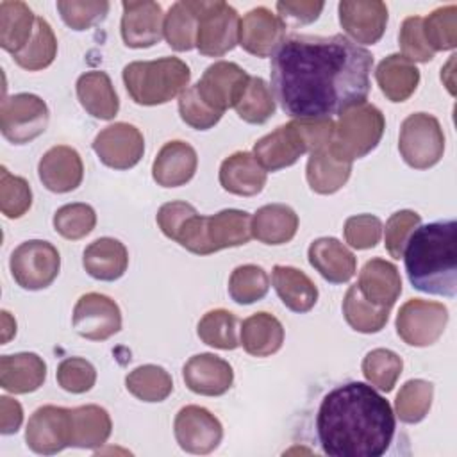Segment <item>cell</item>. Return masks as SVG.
Wrapping results in <instances>:
<instances>
[{"label": "cell", "instance_id": "obj_25", "mask_svg": "<svg viewBox=\"0 0 457 457\" xmlns=\"http://www.w3.org/2000/svg\"><path fill=\"white\" fill-rule=\"evenodd\" d=\"M220 184L237 196H253L264 189L266 170L250 152H234L220 166Z\"/></svg>", "mask_w": 457, "mask_h": 457}, {"label": "cell", "instance_id": "obj_49", "mask_svg": "<svg viewBox=\"0 0 457 457\" xmlns=\"http://www.w3.org/2000/svg\"><path fill=\"white\" fill-rule=\"evenodd\" d=\"M57 11L73 30H87L100 23L109 12L107 0H59Z\"/></svg>", "mask_w": 457, "mask_h": 457}, {"label": "cell", "instance_id": "obj_42", "mask_svg": "<svg viewBox=\"0 0 457 457\" xmlns=\"http://www.w3.org/2000/svg\"><path fill=\"white\" fill-rule=\"evenodd\" d=\"M275 98L270 86L261 77H250L241 98L234 105L237 116L253 125L266 123L275 114Z\"/></svg>", "mask_w": 457, "mask_h": 457}, {"label": "cell", "instance_id": "obj_50", "mask_svg": "<svg viewBox=\"0 0 457 457\" xmlns=\"http://www.w3.org/2000/svg\"><path fill=\"white\" fill-rule=\"evenodd\" d=\"M55 377L64 391L80 395L95 386L96 370L89 361L82 357H66L59 362Z\"/></svg>", "mask_w": 457, "mask_h": 457}, {"label": "cell", "instance_id": "obj_22", "mask_svg": "<svg viewBox=\"0 0 457 457\" xmlns=\"http://www.w3.org/2000/svg\"><path fill=\"white\" fill-rule=\"evenodd\" d=\"M198 166L195 148L186 141H168L157 152L152 164V177L162 187H179L187 184Z\"/></svg>", "mask_w": 457, "mask_h": 457}, {"label": "cell", "instance_id": "obj_9", "mask_svg": "<svg viewBox=\"0 0 457 457\" xmlns=\"http://www.w3.org/2000/svg\"><path fill=\"white\" fill-rule=\"evenodd\" d=\"M48 105L34 93L5 96L0 105V130L12 145H25L46 130Z\"/></svg>", "mask_w": 457, "mask_h": 457}, {"label": "cell", "instance_id": "obj_10", "mask_svg": "<svg viewBox=\"0 0 457 457\" xmlns=\"http://www.w3.org/2000/svg\"><path fill=\"white\" fill-rule=\"evenodd\" d=\"M448 309L439 302L421 298L407 300L396 314V334L411 346H430L445 332Z\"/></svg>", "mask_w": 457, "mask_h": 457}, {"label": "cell", "instance_id": "obj_58", "mask_svg": "<svg viewBox=\"0 0 457 457\" xmlns=\"http://www.w3.org/2000/svg\"><path fill=\"white\" fill-rule=\"evenodd\" d=\"M2 345H5L14 334H16V321L11 318V314L7 311H2Z\"/></svg>", "mask_w": 457, "mask_h": 457}, {"label": "cell", "instance_id": "obj_19", "mask_svg": "<svg viewBox=\"0 0 457 457\" xmlns=\"http://www.w3.org/2000/svg\"><path fill=\"white\" fill-rule=\"evenodd\" d=\"M121 39L130 48H148L161 41L164 14L157 2H121Z\"/></svg>", "mask_w": 457, "mask_h": 457}, {"label": "cell", "instance_id": "obj_28", "mask_svg": "<svg viewBox=\"0 0 457 457\" xmlns=\"http://www.w3.org/2000/svg\"><path fill=\"white\" fill-rule=\"evenodd\" d=\"M352 162L339 157L330 145L311 154L305 177L311 189L318 195H332L339 191L350 179Z\"/></svg>", "mask_w": 457, "mask_h": 457}, {"label": "cell", "instance_id": "obj_54", "mask_svg": "<svg viewBox=\"0 0 457 457\" xmlns=\"http://www.w3.org/2000/svg\"><path fill=\"white\" fill-rule=\"evenodd\" d=\"M345 241L357 250L373 248L382 236V221L375 214H357L345 221Z\"/></svg>", "mask_w": 457, "mask_h": 457}, {"label": "cell", "instance_id": "obj_15", "mask_svg": "<svg viewBox=\"0 0 457 457\" xmlns=\"http://www.w3.org/2000/svg\"><path fill=\"white\" fill-rule=\"evenodd\" d=\"M248 80L250 75L239 64L218 61L204 71V75L195 86L200 98L209 107L223 114V111L237 104Z\"/></svg>", "mask_w": 457, "mask_h": 457}, {"label": "cell", "instance_id": "obj_34", "mask_svg": "<svg viewBox=\"0 0 457 457\" xmlns=\"http://www.w3.org/2000/svg\"><path fill=\"white\" fill-rule=\"evenodd\" d=\"M36 20L32 9L25 2H0V46L12 55L21 52L34 34Z\"/></svg>", "mask_w": 457, "mask_h": 457}, {"label": "cell", "instance_id": "obj_53", "mask_svg": "<svg viewBox=\"0 0 457 457\" xmlns=\"http://www.w3.org/2000/svg\"><path fill=\"white\" fill-rule=\"evenodd\" d=\"M402 55L411 62H428L434 59V50L427 45L423 36V18L409 16L403 20L398 34Z\"/></svg>", "mask_w": 457, "mask_h": 457}, {"label": "cell", "instance_id": "obj_51", "mask_svg": "<svg viewBox=\"0 0 457 457\" xmlns=\"http://www.w3.org/2000/svg\"><path fill=\"white\" fill-rule=\"evenodd\" d=\"M421 216L414 211L403 209L396 211L389 216L384 228V245L391 257L400 259L403 255V248L411 237V234L420 227Z\"/></svg>", "mask_w": 457, "mask_h": 457}, {"label": "cell", "instance_id": "obj_29", "mask_svg": "<svg viewBox=\"0 0 457 457\" xmlns=\"http://www.w3.org/2000/svg\"><path fill=\"white\" fill-rule=\"evenodd\" d=\"M77 98L84 111L98 120H112L118 114L120 100L105 71H86L77 79Z\"/></svg>", "mask_w": 457, "mask_h": 457}, {"label": "cell", "instance_id": "obj_14", "mask_svg": "<svg viewBox=\"0 0 457 457\" xmlns=\"http://www.w3.org/2000/svg\"><path fill=\"white\" fill-rule=\"evenodd\" d=\"M73 328L89 341H105L121 328L118 303L102 293L82 295L73 307Z\"/></svg>", "mask_w": 457, "mask_h": 457}, {"label": "cell", "instance_id": "obj_16", "mask_svg": "<svg viewBox=\"0 0 457 457\" xmlns=\"http://www.w3.org/2000/svg\"><path fill=\"white\" fill-rule=\"evenodd\" d=\"M307 152L309 145L298 120L277 127L253 145V157L266 171H278L293 166Z\"/></svg>", "mask_w": 457, "mask_h": 457}, {"label": "cell", "instance_id": "obj_1", "mask_svg": "<svg viewBox=\"0 0 457 457\" xmlns=\"http://www.w3.org/2000/svg\"><path fill=\"white\" fill-rule=\"evenodd\" d=\"M373 55L343 34H293L271 57V89L293 120H330L370 93Z\"/></svg>", "mask_w": 457, "mask_h": 457}, {"label": "cell", "instance_id": "obj_4", "mask_svg": "<svg viewBox=\"0 0 457 457\" xmlns=\"http://www.w3.org/2000/svg\"><path fill=\"white\" fill-rule=\"evenodd\" d=\"M189 66L179 57L155 61H134L123 68V84L130 98L139 105H161L186 91Z\"/></svg>", "mask_w": 457, "mask_h": 457}, {"label": "cell", "instance_id": "obj_45", "mask_svg": "<svg viewBox=\"0 0 457 457\" xmlns=\"http://www.w3.org/2000/svg\"><path fill=\"white\" fill-rule=\"evenodd\" d=\"M270 289L268 273L257 264L237 266L228 278V295L239 305H250L266 296Z\"/></svg>", "mask_w": 457, "mask_h": 457}, {"label": "cell", "instance_id": "obj_47", "mask_svg": "<svg viewBox=\"0 0 457 457\" xmlns=\"http://www.w3.org/2000/svg\"><path fill=\"white\" fill-rule=\"evenodd\" d=\"M96 225V212L89 204L75 202L59 207L54 214V228L64 239L77 241L87 236Z\"/></svg>", "mask_w": 457, "mask_h": 457}, {"label": "cell", "instance_id": "obj_41", "mask_svg": "<svg viewBox=\"0 0 457 457\" xmlns=\"http://www.w3.org/2000/svg\"><path fill=\"white\" fill-rule=\"evenodd\" d=\"M237 325L239 320L234 312L227 309H212L202 316L196 327L198 337L220 350H234L239 346V337H237Z\"/></svg>", "mask_w": 457, "mask_h": 457}, {"label": "cell", "instance_id": "obj_57", "mask_svg": "<svg viewBox=\"0 0 457 457\" xmlns=\"http://www.w3.org/2000/svg\"><path fill=\"white\" fill-rule=\"evenodd\" d=\"M23 421V409L21 405L9 396L0 398V432L2 434H14L18 432Z\"/></svg>", "mask_w": 457, "mask_h": 457}, {"label": "cell", "instance_id": "obj_6", "mask_svg": "<svg viewBox=\"0 0 457 457\" xmlns=\"http://www.w3.org/2000/svg\"><path fill=\"white\" fill-rule=\"evenodd\" d=\"M198 16L196 48L202 55L221 57L239 43L237 11L221 0H193Z\"/></svg>", "mask_w": 457, "mask_h": 457}, {"label": "cell", "instance_id": "obj_56", "mask_svg": "<svg viewBox=\"0 0 457 457\" xmlns=\"http://www.w3.org/2000/svg\"><path fill=\"white\" fill-rule=\"evenodd\" d=\"M325 4L314 0H282L277 2L278 16L284 20L293 21L295 25H307L318 20Z\"/></svg>", "mask_w": 457, "mask_h": 457}, {"label": "cell", "instance_id": "obj_36", "mask_svg": "<svg viewBox=\"0 0 457 457\" xmlns=\"http://www.w3.org/2000/svg\"><path fill=\"white\" fill-rule=\"evenodd\" d=\"M207 234L214 252L246 245L252 237V216L241 209H223L207 216Z\"/></svg>", "mask_w": 457, "mask_h": 457}, {"label": "cell", "instance_id": "obj_31", "mask_svg": "<svg viewBox=\"0 0 457 457\" xmlns=\"http://www.w3.org/2000/svg\"><path fill=\"white\" fill-rule=\"evenodd\" d=\"M375 79L387 100L405 102L420 84V70L403 55L391 54L378 62Z\"/></svg>", "mask_w": 457, "mask_h": 457}, {"label": "cell", "instance_id": "obj_35", "mask_svg": "<svg viewBox=\"0 0 457 457\" xmlns=\"http://www.w3.org/2000/svg\"><path fill=\"white\" fill-rule=\"evenodd\" d=\"M71 412V446L75 448H98L112 430L109 412L100 405H80L70 409Z\"/></svg>", "mask_w": 457, "mask_h": 457}, {"label": "cell", "instance_id": "obj_46", "mask_svg": "<svg viewBox=\"0 0 457 457\" xmlns=\"http://www.w3.org/2000/svg\"><path fill=\"white\" fill-rule=\"evenodd\" d=\"M423 36L434 52L453 50L457 46V5L437 7L423 18Z\"/></svg>", "mask_w": 457, "mask_h": 457}, {"label": "cell", "instance_id": "obj_26", "mask_svg": "<svg viewBox=\"0 0 457 457\" xmlns=\"http://www.w3.org/2000/svg\"><path fill=\"white\" fill-rule=\"evenodd\" d=\"M46 378L45 361L32 352L0 357V386L14 395L39 389Z\"/></svg>", "mask_w": 457, "mask_h": 457}, {"label": "cell", "instance_id": "obj_13", "mask_svg": "<svg viewBox=\"0 0 457 457\" xmlns=\"http://www.w3.org/2000/svg\"><path fill=\"white\" fill-rule=\"evenodd\" d=\"M93 150L107 168L130 170L145 154V137L137 127L118 121L96 134Z\"/></svg>", "mask_w": 457, "mask_h": 457}, {"label": "cell", "instance_id": "obj_37", "mask_svg": "<svg viewBox=\"0 0 457 457\" xmlns=\"http://www.w3.org/2000/svg\"><path fill=\"white\" fill-rule=\"evenodd\" d=\"M198 16L193 0L175 2L164 14L162 36L166 43L177 52H187L196 46Z\"/></svg>", "mask_w": 457, "mask_h": 457}, {"label": "cell", "instance_id": "obj_23", "mask_svg": "<svg viewBox=\"0 0 457 457\" xmlns=\"http://www.w3.org/2000/svg\"><path fill=\"white\" fill-rule=\"evenodd\" d=\"M307 257L309 264L330 284L348 282L357 270L355 255L336 237L314 239Z\"/></svg>", "mask_w": 457, "mask_h": 457}, {"label": "cell", "instance_id": "obj_8", "mask_svg": "<svg viewBox=\"0 0 457 457\" xmlns=\"http://www.w3.org/2000/svg\"><path fill=\"white\" fill-rule=\"evenodd\" d=\"M14 282L27 291L48 287L59 275L61 255L57 248L43 239H30L18 245L9 259Z\"/></svg>", "mask_w": 457, "mask_h": 457}, {"label": "cell", "instance_id": "obj_39", "mask_svg": "<svg viewBox=\"0 0 457 457\" xmlns=\"http://www.w3.org/2000/svg\"><path fill=\"white\" fill-rule=\"evenodd\" d=\"M391 309L378 307L368 302L357 286H350L343 298V314L346 323L362 334H375L384 328L389 320Z\"/></svg>", "mask_w": 457, "mask_h": 457}, {"label": "cell", "instance_id": "obj_21", "mask_svg": "<svg viewBox=\"0 0 457 457\" xmlns=\"http://www.w3.org/2000/svg\"><path fill=\"white\" fill-rule=\"evenodd\" d=\"M186 386L204 396L225 395L234 382L232 366L214 353H196L182 368Z\"/></svg>", "mask_w": 457, "mask_h": 457}, {"label": "cell", "instance_id": "obj_55", "mask_svg": "<svg viewBox=\"0 0 457 457\" xmlns=\"http://www.w3.org/2000/svg\"><path fill=\"white\" fill-rule=\"evenodd\" d=\"M193 214H196V209L191 204L173 200V202H168V204L161 205V209L157 211L155 220H157V225L162 230V234L175 241L179 230L182 228L186 220L191 218Z\"/></svg>", "mask_w": 457, "mask_h": 457}, {"label": "cell", "instance_id": "obj_40", "mask_svg": "<svg viewBox=\"0 0 457 457\" xmlns=\"http://www.w3.org/2000/svg\"><path fill=\"white\" fill-rule=\"evenodd\" d=\"M57 55V37L45 18L36 20L34 34L25 48L12 55L16 64L29 71L48 68Z\"/></svg>", "mask_w": 457, "mask_h": 457}, {"label": "cell", "instance_id": "obj_43", "mask_svg": "<svg viewBox=\"0 0 457 457\" xmlns=\"http://www.w3.org/2000/svg\"><path fill=\"white\" fill-rule=\"evenodd\" d=\"M434 398V386L423 378L407 380L395 400L396 416L403 423H420L430 411Z\"/></svg>", "mask_w": 457, "mask_h": 457}, {"label": "cell", "instance_id": "obj_24", "mask_svg": "<svg viewBox=\"0 0 457 457\" xmlns=\"http://www.w3.org/2000/svg\"><path fill=\"white\" fill-rule=\"evenodd\" d=\"M355 286L368 302L387 309L395 305L402 293V278L398 268L380 257H375L362 266Z\"/></svg>", "mask_w": 457, "mask_h": 457}, {"label": "cell", "instance_id": "obj_18", "mask_svg": "<svg viewBox=\"0 0 457 457\" xmlns=\"http://www.w3.org/2000/svg\"><path fill=\"white\" fill-rule=\"evenodd\" d=\"M286 39V23L268 7L248 11L239 23V45L255 57H270Z\"/></svg>", "mask_w": 457, "mask_h": 457}, {"label": "cell", "instance_id": "obj_33", "mask_svg": "<svg viewBox=\"0 0 457 457\" xmlns=\"http://www.w3.org/2000/svg\"><path fill=\"white\" fill-rule=\"evenodd\" d=\"M298 230V214L286 204H268L252 216V236L264 245L289 243Z\"/></svg>", "mask_w": 457, "mask_h": 457}, {"label": "cell", "instance_id": "obj_3", "mask_svg": "<svg viewBox=\"0 0 457 457\" xmlns=\"http://www.w3.org/2000/svg\"><path fill=\"white\" fill-rule=\"evenodd\" d=\"M403 262L414 289L453 298L457 293V223L439 220L418 227L405 248Z\"/></svg>", "mask_w": 457, "mask_h": 457}, {"label": "cell", "instance_id": "obj_44", "mask_svg": "<svg viewBox=\"0 0 457 457\" xmlns=\"http://www.w3.org/2000/svg\"><path fill=\"white\" fill-rule=\"evenodd\" d=\"M362 375L377 389L389 393L396 386V380L402 375L403 361L402 357L387 348H375L366 353L362 359Z\"/></svg>", "mask_w": 457, "mask_h": 457}, {"label": "cell", "instance_id": "obj_52", "mask_svg": "<svg viewBox=\"0 0 457 457\" xmlns=\"http://www.w3.org/2000/svg\"><path fill=\"white\" fill-rule=\"evenodd\" d=\"M179 112L184 123L196 130H209L221 120V112L209 107L198 95L196 86L186 87L179 96Z\"/></svg>", "mask_w": 457, "mask_h": 457}, {"label": "cell", "instance_id": "obj_48", "mask_svg": "<svg viewBox=\"0 0 457 457\" xmlns=\"http://www.w3.org/2000/svg\"><path fill=\"white\" fill-rule=\"evenodd\" d=\"M32 205V191L23 177L0 170V211L5 218H21Z\"/></svg>", "mask_w": 457, "mask_h": 457}, {"label": "cell", "instance_id": "obj_30", "mask_svg": "<svg viewBox=\"0 0 457 457\" xmlns=\"http://www.w3.org/2000/svg\"><path fill=\"white\" fill-rule=\"evenodd\" d=\"M284 343V327L270 312H255L243 320L239 345L253 357H268L280 350Z\"/></svg>", "mask_w": 457, "mask_h": 457}, {"label": "cell", "instance_id": "obj_5", "mask_svg": "<svg viewBox=\"0 0 457 457\" xmlns=\"http://www.w3.org/2000/svg\"><path fill=\"white\" fill-rule=\"evenodd\" d=\"M386 120L382 111L368 102H362L345 111L334 123L330 148L343 159L353 162L368 155L382 139Z\"/></svg>", "mask_w": 457, "mask_h": 457}, {"label": "cell", "instance_id": "obj_32", "mask_svg": "<svg viewBox=\"0 0 457 457\" xmlns=\"http://www.w3.org/2000/svg\"><path fill=\"white\" fill-rule=\"evenodd\" d=\"M271 282L282 303L293 312H309L318 302L316 284L298 268L277 264L271 273Z\"/></svg>", "mask_w": 457, "mask_h": 457}, {"label": "cell", "instance_id": "obj_27", "mask_svg": "<svg viewBox=\"0 0 457 457\" xmlns=\"http://www.w3.org/2000/svg\"><path fill=\"white\" fill-rule=\"evenodd\" d=\"M82 266L96 280H118L129 266L125 245L114 237H98L89 243L82 253Z\"/></svg>", "mask_w": 457, "mask_h": 457}, {"label": "cell", "instance_id": "obj_38", "mask_svg": "<svg viewBox=\"0 0 457 457\" xmlns=\"http://www.w3.org/2000/svg\"><path fill=\"white\" fill-rule=\"evenodd\" d=\"M127 391L141 402H162L173 391L171 375L157 364H143L134 368L125 378Z\"/></svg>", "mask_w": 457, "mask_h": 457}, {"label": "cell", "instance_id": "obj_11", "mask_svg": "<svg viewBox=\"0 0 457 457\" xmlns=\"http://www.w3.org/2000/svg\"><path fill=\"white\" fill-rule=\"evenodd\" d=\"M27 446L41 455H54L71 446V412L66 407L43 405L32 412L25 430Z\"/></svg>", "mask_w": 457, "mask_h": 457}, {"label": "cell", "instance_id": "obj_20", "mask_svg": "<svg viewBox=\"0 0 457 457\" xmlns=\"http://www.w3.org/2000/svg\"><path fill=\"white\" fill-rule=\"evenodd\" d=\"M37 175L48 191L70 193L80 186L84 164L75 148L57 145L46 150L39 159Z\"/></svg>", "mask_w": 457, "mask_h": 457}, {"label": "cell", "instance_id": "obj_12", "mask_svg": "<svg viewBox=\"0 0 457 457\" xmlns=\"http://www.w3.org/2000/svg\"><path fill=\"white\" fill-rule=\"evenodd\" d=\"M173 432L179 446L184 452L205 455L218 448L223 437L220 420L200 405L182 407L173 421Z\"/></svg>", "mask_w": 457, "mask_h": 457}, {"label": "cell", "instance_id": "obj_2", "mask_svg": "<svg viewBox=\"0 0 457 457\" xmlns=\"http://www.w3.org/2000/svg\"><path fill=\"white\" fill-rule=\"evenodd\" d=\"M396 430L389 402L364 382L330 389L318 409L316 434L330 457H380Z\"/></svg>", "mask_w": 457, "mask_h": 457}, {"label": "cell", "instance_id": "obj_17", "mask_svg": "<svg viewBox=\"0 0 457 457\" xmlns=\"http://www.w3.org/2000/svg\"><path fill=\"white\" fill-rule=\"evenodd\" d=\"M337 11L343 30L357 43L375 45L386 32L389 14L380 0H343Z\"/></svg>", "mask_w": 457, "mask_h": 457}, {"label": "cell", "instance_id": "obj_7", "mask_svg": "<svg viewBox=\"0 0 457 457\" xmlns=\"http://www.w3.org/2000/svg\"><path fill=\"white\" fill-rule=\"evenodd\" d=\"M398 150L414 170L436 166L445 154V134L439 120L428 112L409 114L400 127Z\"/></svg>", "mask_w": 457, "mask_h": 457}]
</instances>
